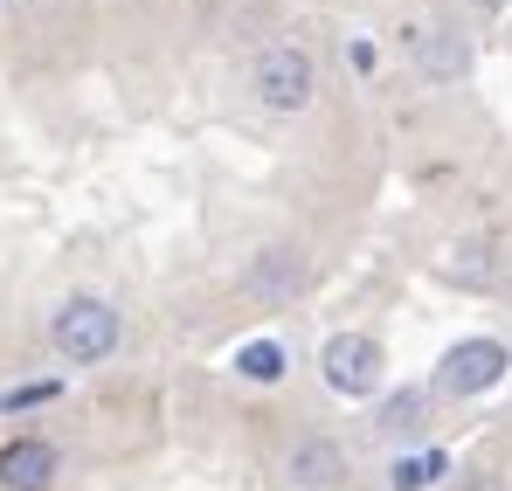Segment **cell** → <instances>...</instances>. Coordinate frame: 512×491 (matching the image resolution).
Listing matches in <instances>:
<instances>
[{"label":"cell","mask_w":512,"mask_h":491,"mask_svg":"<svg viewBox=\"0 0 512 491\" xmlns=\"http://www.w3.org/2000/svg\"><path fill=\"white\" fill-rule=\"evenodd\" d=\"M118 339H125L118 312H111L104 298H90V291L63 298V305L49 312V346H56L70 367H97V360H111V353H118Z\"/></svg>","instance_id":"obj_1"},{"label":"cell","mask_w":512,"mask_h":491,"mask_svg":"<svg viewBox=\"0 0 512 491\" xmlns=\"http://www.w3.org/2000/svg\"><path fill=\"white\" fill-rule=\"evenodd\" d=\"M236 374L256 381V388H263V381H277V374H284V346H277V339H250V346L236 353Z\"/></svg>","instance_id":"obj_10"},{"label":"cell","mask_w":512,"mask_h":491,"mask_svg":"<svg viewBox=\"0 0 512 491\" xmlns=\"http://www.w3.org/2000/svg\"><path fill=\"white\" fill-rule=\"evenodd\" d=\"M416 70H423L429 83L464 77V70H471V42H464L457 28H423V35H416Z\"/></svg>","instance_id":"obj_7"},{"label":"cell","mask_w":512,"mask_h":491,"mask_svg":"<svg viewBox=\"0 0 512 491\" xmlns=\"http://www.w3.org/2000/svg\"><path fill=\"white\" fill-rule=\"evenodd\" d=\"M340 478H346V450H340V443H326V436L291 443V457H284V485H298V491H333Z\"/></svg>","instance_id":"obj_6"},{"label":"cell","mask_w":512,"mask_h":491,"mask_svg":"<svg viewBox=\"0 0 512 491\" xmlns=\"http://www.w3.org/2000/svg\"><path fill=\"white\" fill-rule=\"evenodd\" d=\"M0 478H7L14 491H42L49 478H56V450H49V443H35V436L7 443V450H0Z\"/></svg>","instance_id":"obj_8"},{"label":"cell","mask_w":512,"mask_h":491,"mask_svg":"<svg viewBox=\"0 0 512 491\" xmlns=\"http://www.w3.org/2000/svg\"><path fill=\"white\" fill-rule=\"evenodd\" d=\"M298 284H305V256H298V249H284V243L263 249L250 270H243V298H256V305H284Z\"/></svg>","instance_id":"obj_5"},{"label":"cell","mask_w":512,"mask_h":491,"mask_svg":"<svg viewBox=\"0 0 512 491\" xmlns=\"http://www.w3.org/2000/svg\"><path fill=\"white\" fill-rule=\"evenodd\" d=\"M512 367V353L499 339H457L443 360H436V395H450V402H471V395H485V388H499Z\"/></svg>","instance_id":"obj_3"},{"label":"cell","mask_w":512,"mask_h":491,"mask_svg":"<svg viewBox=\"0 0 512 491\" xmlns=\"http://www.w3.org/2000/svg\"><path fill=\"white\" fill-rule=\"evenodd\" d=\"M436 478H443V450H423V457H402L388 485H395V491H429Z\"/></svg>","instance_id":"obj_11"},{"label":"cell","mask_w":512,"mask_h":491,"mask_svg":"<svg viewBox=\"0 0 512 491\" xmlns=\"http://www.w3.org/2000/svg\"><path fill=\"white\" fill-rule=\"evenodd\" d=\"M423 409H429V395H423V388H402V395H388V402H381V415H374V422H381L388 436L416 443V436H423Z\"/></svg>","instance_id":"obj_9"},{"label":"cell","mask_w":512,"mask_h":491,"mask_svg":"<svg viewBox=\"0 0 512 491\" xmlns=\"http://www.w3.org/2000/svg\"><path fill=\"white\" fill-rule=\"evenodd\" d=\"M319 367H326V388L346 395V402H360V395H374L381 388V346L367 339V332H333L326 339V353H319Z\"/></svg>","instance_id":"obj_4"},{"label":"cell","mask_w":512,"mask_h":491,"mask_svg":"<svg viewBox=\"0 0 512 491\" xmlns=\"http://www.w3.org/2000/svg\"><path fill=\"white\" fill-rule=\"evenodd\" d=\"M250 90L263 111H305L312 104V90H319V63H312V49H298V42H270V49H256L250 63Z\"/></svg>","instance_id":"obj_2"},{"label":"cell","mask_w":512,"mask_h":491,"mask_svg":"<svg viewBox=\"0 0 512 491\" xmlns=\"http://www.w3.org/2000/svg\"><path fill=\"white\" fill-rule=\"evenodd\" d=\"M478 7H506V0H478Z\"/></svg>","instance_id":"obj_12"}]
</instances>
